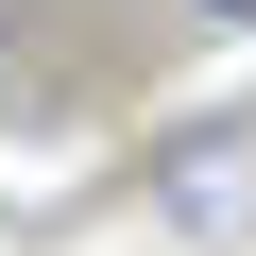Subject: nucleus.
I'll return each instance as SVG.
<instances>
[{"mask_svg":"<svg viewBox=\"0 0 256 256\" xmlns=\"http://www.w3.org/2000/svg\"><path fill=\"white\" fill-rule=\"evenodd\" d=\"M137 205H154L188 256H256V102H222V120H154Z\"/></svg>","mask_w":256,"mask_h":256,"instance_id":"1","label":"nucleus"},{"mask_svg":"<svg viewBox=\"0 0 256 256\" xmlns=\"http://www.w3.org/2000/svg\"><path fill=\"white\" fill-rule=\"evenodd\" d=\"M171 34H256V0H171Z\"/></svg>","mask_w":256,"mask_h":256,"instance_id":"2","label":"nucleus"}]
</instances>
